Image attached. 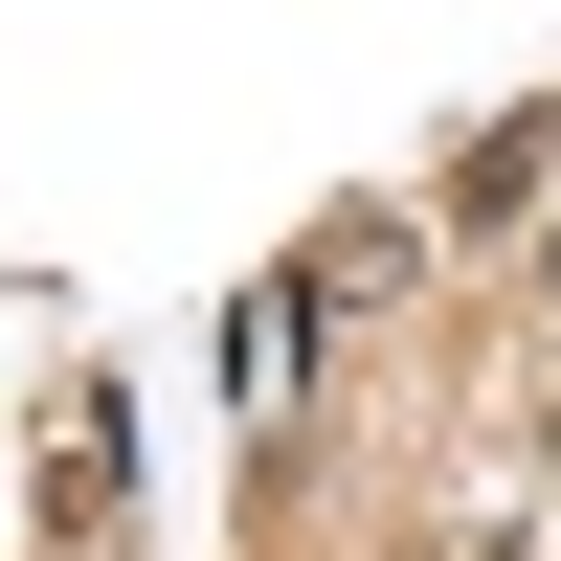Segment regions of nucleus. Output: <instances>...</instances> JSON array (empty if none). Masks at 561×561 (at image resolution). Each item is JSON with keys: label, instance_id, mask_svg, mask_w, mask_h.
<instances>
[{"label": "nucleus", "instance_id": "nucleus-1", "mask_svg": "<svg viewBox=\"0 0 561 561\" xmlns=\"http://www.w3.org/2000/svg\"><path fill=\"white\" fill-rule=\"evenodd\" d=\"M517 270H539V314H561V225H539V248H517Z\"/></svg>", "mask_w": 561, "mask_h": 561}, {"label": "nucleus", "instance_id": "nucleus-2", "mask_svg": "<svg viewBox=\"0 0 561 561\" xmlns=\"http://www.w3.org/2000/svg\"><path fill=\"white\" fill-rule=\"evenodd\" d=\"M539 472H561V382H539Z\"/></svg>", "mask_w": 561, "mask_h": 561}]
</instances>
